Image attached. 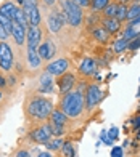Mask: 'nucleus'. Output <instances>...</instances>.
Masks as SVG:
<instances>
[{
  "label": "nucleus",
  "instance_id": "obj_45",
  "mask_svg": "<svg viewBox=\"0 0 140 157\" xmlns=\"http://www.w3.org/2000/svg\"><path fill=\"white\" fill-rule=\"evenodd\" d=\"M122 2H126V0H122Z\"/></svg>",
  "mask_w": 140,
  "mask_h": 157
},
{
  "label": "nucleus",
  "instance_id": "obj_10",
  "mask_svg": "<svg viewBox=\"0 0 140 157\" xmlns=\"http://www.w3.org/2000/svg\"><path fill=\"white\" fill-rule=\"evenodd\" d=\"M50 136H52V132H50V128H48V125L37 127L36 130L31 132V138L36 143H48L50 141Z\"/></svg>",
  "mask_w": 140,
  "mask_h": 157
},
{
  "label": "nucleus",
  "instance_id": "obj_5",
  "mask_svg": "<svg viewBox=\"0 0 140 157\" xmlns=\"http://www.w3.org/2000/svg\"><path fill=\"white\" fill-rule=\"evenodd\" d=\"M102 99V90L97 83L89 85L86 90V95H84V104H86L87 109H94L97 104L100 103Z\"/></svg>",
  "mask_w": 140,
  "mask_h": 157
},
{
  "label": "nucleus",
  "instance_id": "obj_35",
  "mask_svg": "<svg viewBox=\"0 0 140 157\" xmlns=\"http://www.w3.org/2000/svg\"><path fill=\"white\" fill-rule=\"evenodd\" d=\"M29 6H37V0H24L23 8H29Z\"/></svg>",
  "mask_w": 140,
  "mask_h": 157
},
{
  "label": "nucleus",
  "instance_id": "obj_36",
  "mask_svg": "<svg viewBox=\"0 0 140 157\" xmlns=\"http://www.w3.org/2000/svg\"><path fill=\"white\" fill-rule=\"evenodd\" d=\"M111 157H122V147H113Z\"/></svg>",
  "mask_w": 140,
  "mask_h": 157
},
{
  "label": "nucleus",
  "instance_id": "obj_41",
  "mask_svg": "<svg viewBox=\"0 0 140 157\" xmlns=\"http://www.w3.org/2000/svg\"><path fill=\"white\" fill-rule=\"evenodd\" d=\"M5 83H6V80H5V77H2V75H0V87H3Z\"/></svg>",
  "mask_w": 140,
  "mask_h": 157
},
{
  "label": "nucleus",
  "instance_id": "obj_24",
  "mask_svg": "<svg viewBox=\"0 0 140 157\" xmlns=\"http://www.w3.org/2000/svg\"><path fill=\"white\" fill-rule=\"evenodd\" d=\"M108 3H110V0H90V6H92V8H94L95 11L105 10Z\"/></svg>",
  "mask_w": 140,
  "mask_h": 157
},
{
  "label": "nucleus",
  "instance_id": "obj_22",
  "mask_svg": "<svg viewBox=\"0 0 140 157\" xmlns=\"http://www.w3.org/2000/svg\"><path fill=\"white\" fill-rule=\"evenodd\" d=\"M94 37L98 40V42H106L110 34L106 32V29H103V27H97V29L94 31Z\"/></svg>",
  "mask_w": 140,
  "mask_h": 157
},
{
  "label": "nucleus",
  "instance_id": "obj_12",
  "mask_svg": "<svg viewBox=\"0 0 140 157\" xmlns=\"http://www.w3.org/2000/svg\"><path fill=\"white\" fill-rule=\"evenodd\" d=\"M26 16H27V21H29V26H40V21H42V16H40V8L39 6H29V8H23Z\"/></svg>",
  "mask_w": 140,
  "mask_h": 157
},
{
  "label": "nucleus",
  "instance_id": "obj_8",
  "mask_svg": "<svg viewBox=\"0 0 140 157\" xmlns=\"http://www.w3.org/2000/svg\"><path fill=\"white\" fill-rule=\"evenodd\" d=\"M69 69V61L65 58H60V59H55L52 63H48L47 66V72L50 75H63Z\"/></svg>",
  "mask_w": 140,
  "mask_h": 157
},
{
  "label": "nucleus",
  "instance_id": "obj_44",
  "mask_svg": "<svg viewBox=\"0 0 140 157\" xmlns=\"http://www.w3.org/2000/svg\"><path fill=\"white\" fill-rule=\"evenodd\" d=\"M23 2H24V0H18V3H21V5H23Z\"/></svg>",
  "mask_w": 140,
  "mask_h": 157
},
{
  "label": "nucleus",
  "instance_id": "obj_20",
  "mask_svg": "<svg viewBox=\"0 0 140 157\" xmlns=\"http://www.w3.org/2000/svg\"><path fill=\"white\" fill-rule=\"evenodd\" d=\"M13 21H16V23H18L19 26H23L26 31L29 29V21H27V16H26V13H24V10H23V8H18L16 16H15V19H13Z\"/></svg>",
  "mask_w": 140,
  "mask_h": 157
},
{
  "label": "nucleus",
  "instance_id": "obj_9",
  "mask_svg": "<svg viewBox=\"0 0 140 157\" xmlns=\"http://www.w3.org/2000/svg\"><path fill=\"white\" fill-rule=\"evenodd\" d=\"M37 53H39L42 61H48L55 56V53H57V47H55V44L52 40H45L37 47Z\"/></svg>",
  "mask_w": 140,
  "mask_h": 157
},
{
  "label": "nucleus",
  "instance_id": "obj_6",
  "mask_svg": "<svg viewBox=\"0 0 140 157\" xmlns=\"http://www.w3.org/2000/svg\"><path fill=\"white\" fill-rule=\"evenodd\" d=\"M65 23H68V19H66V15L63 11H53L47 16V27L53 34L60 32Z\"/></svg>",
  "mask_w": 140,
  "mask_h": 157
},
{
  "label": "nucleus",
  "instance_id": "obj_13",
  "mask_svg": "<svg viewBox=\"0 0 140 157\" xmlns=\"http://www.w3.org/2000/svg\"><path fill=\"white\" fill-rule=\"evenodd\" d=\"M58 85H60V91L63 95L68 93V91H71L73 85H74V74H63L61 78L58 80Z\"/></svg>",
  "mask_w": 140,
  "mask_h": 157
},
{
  "label": "nucleus",
  "instance_id": "obj_17",
  "mask_svg": "<svg viewBox=\"0 0 140 157\" xmlns=\"http://www.w3.org/2000/svg\"><path fill=\"white\" fill-rule=\"evenodd\" d=\"M103 29H106L108 34H116L121 29V23L116 18H105L103 19Z\"/></svg>",
  "mask_w": 140,
  "mask_h": 157
},
{
  "label": "nucleus",
  "instance_id": "obj_29",
  "mask_svg": "<svg viewBox=\"0 0 140 157\" xmlns=\"http://www.w3.org/2000/svg\"><path fill=\"white\" fill-rule=\"evenodd\" d=\"M0 24H2V27L8 32V34H11V19H8V18H5L3 15H0Z\"/></svg>",
  "mask_w": 140,
  "mask_h": 157
},
{
  "label": "nucleus",
  "instance_id": "obj_31",
  "mask_svg": "<svg viewBox=\"0 0 140 157\" xmlns=\"http://www.w3.org/2000/svg\"><path fill=\"white\" fill-rule=\"evenodd\" d=\"M134 42H129L127 44V48H130V50H137L138 47H140V35H137L135 39H132Z\"/></svg>",
  "mask_w": 140,
  "mask_h": 157
},
{
  "label": "nucleus",
  "instance_id": "obj_4",
  "mask_svg": "<svg viewBox=\"0 0 140 157\" xmlns=\"http://www.w3.org/2000/svg\"><path fill=\"white\" fill-rule=\"evenodd\" d=\"M13 63H15V56L10 45L6 42H0V69L8 72L13 67Z\"/></svg>",
  "mask_w": 140,
  "mask_h": 157
},
{
  "label": "nucleus",
  "instance_id": "obj_16",
  "mask_svg": "<svg viewBox=\"0 0 140 157\" xmlns=\"http://www.w3.org/2000/svg\"><path fill=\"white\" fill-rule=\"evenodd\" d=\"M16 11H18V6L13 3V2H6V3H3L2 6H0V15H3L5 18H8L11 21L15 19Z\"/></svg>",
  "mask_w": 140,
  "mask_h": 157
},
{
  "label": "nucleus",
  "instance_id": "obj_25",
  "mask_svg": "<svg viewBox=\"0 0 140 157\" xmlns=\"http://www.w3.org/2000/svg\"><path fill=\"white\" fill-rule=\"evenodd\" d=\"M48 128H50L52 135H55V136H61V135L65 133V125H58V124L50 122L48 124Z\"/></svg>",
  "mask_w": 140,
  "mask_h": 157
},
{
  "label": "nucleus",
  "instance_id": "obj_32",
  "mask_svg": "<svg viewBox=\"0 0 140 157\" xmlns=\"http://www.w3.org/2000/svg\"><path fill=\"white\" fill-rule=\"evenodd\" d=\"M73 2L81 6V8H86V6H90V0H73Z\"/></svg>",
  "mask_w": 140,
  "mask_h": 157
},
{
  "label": "nucleus",
  "instance_id": "obj_21",
  "mask_svg": "<svg viewBox=\"0 0 140 157\" xmlns=\"http://www.w3.org/2000/svg\"><path fill=\"white\" fill-rule=\"evenodd\" d=\"M119 23H122V21L127 19V6H126V3H121L118 5V11H116V16H114Z\"/></svg>",
  "mask_w": 140,
  "mask_h": 157
},
{
  "label": "nucleus",
  "instance_id": "obj_2",
  "mask_svg": "<svg viewBox=\"0 0 140 157\" xmlns=\"http://www.w3.org/2000/svg\"><path fill=\"white\" fill-rule=\"evenodd\" d=\"M53 111V104L50 99L42 98V96H34L29 103H27V114L31 119L37 120H45L47 117H50V114Z\"/></svg>",
  "mask_w": 140,
  "mask_h": 157
},
{
  "label": "nucleus",
  "instance_id": "obj_19",
  "mask_svg": "<svg viewBox=\"0 0 140 157\" xmlns=\"http://www.w3.org/2000/svg\"><path fill=\"white\" fill-rule=\"evenodd\" d=\"M50 122L53 124H58V125H65L66 124V120H68V116L65 112H63L61 109H53L52 114H50Z\"/></svg>",
  "mask_w": 140,
  "mask_h": 157
},
{
  "label": "nucleus",
  "instance_id": "obj_15",
  "mask_svg": "<svg viewBox=\"0 0 140 157\" xmlns=\"http://www.w3.org/2000/svg\"><path fill=\"white\" fill-rule=\"evenodd\" d=\"M27 64H29L31 69H37L40 67L42 59L37 53V48H27Z\"/></svg>",
  "mask_w": 140,
  "mask_h": 157
},
{
  "label": "nucleus",
  "instance_id": "obj_39",
  "mask_svg": "<svg viewBox=\"0 0 140 157\" xmlns=\"http://www.w3.org/2000/svg\"><path fill=\"white\" fill-rule=\"evenodd\" d=\"M42 2H44L47 6H53L55 3H57V0H42Z\"/></svg>",
  "mask_w": 140,
  "mask_h": 157
},
{
  "label": "nucleus",
  "instance_id": "obj_46",
  "mask_svg": "<svg viewBox=\"0 0 140 157\" xmlns=\"http://www.w3.org/2000/svg\"><path fill=\"white\" fill-rule=\"evenodd\" d=\"M138 96H140V93H138Z\"/></svg>",
  "mask_w": 140,
  "mask_h": 157
},
{
  "label": "nucleus",
  "instance_id": "obj_38",
  "mask_svg": "<svg viewBox=\"0 0 140 157\" xmlns=\"http://www.w3.org/2000/svg\"><path fill=\"white\" fill-rule=\"evenodd\" d=\"M16 157H31V155H29L27 151H24V149H19V151L16 152Z\"/></svg>",
  "mask_w": 140,
  "mask_h": 157
},
{
  "label": "nucleus",
  "instance_id": "obj_33",
  "mask_svg": "<svg viewBox=\"0 0 140 157\" xmlns=\"http://www.w3.org/2000/svg\"><path fill=\"white\" fill-rule=\"evenodd\" d=\"M118 136H119V130H118L116 127H113V128L110 130V136H108V138H110L111 141H113V140H114V138H118Z\"/></svg>",
  "mask_w": 140,
  "mask_h": 157
},
{
  "label": "nucleus",
  "instance_id": "obj_3",
  "mask_svg": "<svg viewBox=\"0 0 140 157\" xmlns=\"http://www.w3.org/2000/svg\"><path fill=\"white\" fill-rule=\"evenodd\" d=\"M60 6H61V11L66 15V19H68V23L71 26L79 27L82 24V19H84L82 8L76 5L73 0H61Z\"/></svg>",
  "mask_w": 140,
  "mask_h": 157
},
{
  "label": "nucleus",
  "instance_id": "obj_1",
  "mask_svg": "<svg viewBox=\"0 0 140 157\" xmlns=\"http://www.w3.org/2000/svg\"><path fill=\"white\" fill-rule=\"evenodd\" d=\"M84 93L74 90V91H68L63 96L61 103H60V109L66 114L68 117H79L82 111H84Z\"/></svg>",
  "mask_w": 140,
  "mask_h": 157
},
{
  "label": "nucleus",
  "instance_id": "obj_18",
  "mask_svg": "<svg viewBox=\"0 0 140 157\" xmlns=\"http://www.w3.org/2000/svg\"><path fill=\"white\" fill-rule=\"evenodd\" d=\"M95 69H97V66H95V61L92 58H86L79 66V71L84 75H92L95 72Z\"/></svg>",
  "mask_w": 140,
  "mask_h": 157
},
{
  "label": "nucleus",
  "instance_id": "obj_43",
  "mask_svg": "<svg viewBox=\"0 0 140 157\" xmlns=\"http://www.w3.org/2000/svg\"><path fill=\"white\" fill-rule=\"evenodd\" d=\"M134 21H135V23H140V16H138L137 19H134Z\"/></svg>",
  "mask_w": 140,
  "mask_h": 157
},
{
  "label": "nucleus",
  "instance_id": "obj_40",
  "mask_svg": "<svg viewBox=\"0 0 140 157\" xmlns=\"http://www.w3.org/2000/svg\"><path fill=\"white\" fill-rule=\"evenodd\" d=\"M39 157H53V155H52L50 152H40V154H39Z\"/></svg>",
  "mask_w": 140,
  "mask_h": 157
},
{
  "label": "nucleus",
  "instance_id": "obj_7",
  "mask_svg": "<svg viewBox=\"0 0 140 157\" xmlns=\"http://www.w3.org/2000/svg\"><path fill=\"white\" fill-rule=\"evenodd\" d=\"M42 42V29L40 26H29L26 32V44L27 48H37Z\"/></svg>",
  "mask_w": 140,
  "mask_h": 157
},
{
  "label": "nucleus",
  "instance_id": "obj_37",
  "mask_svg": "<svg viewBox=\"0 0 140 157\" xmlns=\"http://www.w3.org/2000/svg\"><path fill=\"white\" fill-rule=\"evenodd\" d=\"M100 138H102L105 143H106V144H113V141H111V140L106 136V132H102V133H100Z\"/></svg>",
  "mask_w": 140,
  "mask_h": 157
},
{
  "label": "nucleus",
  "instance_id": "obj_14",
  "mask_svg": "<svg viewBox=\"0 0 140 157\" xmlns=\"http://www.w3.org/2000/svg\"><path fill=\"white\" fill-rule=\"evenodd\" d=\"M39 83H40V87H39L40 91H44V93H53V78L48 72L40 75Z\"/></svg>",
  "mask_w": 140,
  "mask_h": 157
},
{
  "label": "nucleus",
  "instance_id": "obj_30",
  "mask_svg": "<svg viewBox=\"0 0 140 157\" xmlns=\"http://www.w3.org/2000/svg\"><path fill=\"white\" fill-rule=\"evenodd\" d=\"M45 144H47L48 149H52V151H58V149H61V146H63V141L61 140H53L52 143H45Z\"/></svg>",
  "mask_w": 140,
  "mask_h": 157
},
{
  "label": "nucleus",
  "instance_id": "obj_34",
  "mask_svg": "<svg viewBox=\"0 0 140 157\" xmlns=\"http://www.w3.org/2000/svg\"><path fill=\"white\" fill-rule=\"evenodd\" d=\"M10 37V34L8 32H6L5 29H3V27H2V24H0V40H2V42H5L6 39H8Z\"/></svg>",
  "mask_w": 140,
  "mask_h": 157
},
{
  "label": "nucleus",
  "instance_id": "obj_23",
  "mask_svg": "<svg viewBox=\"0 0 140 157\" xmlns=\"http://www.w3.org/2000/svg\"><path fill=\"white\" fill-rule=\"evenodd\" d=\"M140 16V5H132L130 8H127V19L134 21Z\"/></svg>",
  "mask_w": 140,
  "mask_h": 157
},
{
  "label": "nucleus",
  "instance_id": "obj_42",
  "mask_svg": "<svg viewBox=\"0 0 140 157\" xmlns=\"http://www.w3.org/2000/svg\"><path fill=\"white\" fill-rule=\"evenodd\" d=\"M138 125H140V117H138V119L135 120V127H138Z\"/></svg>",
  "mask_w": 140,
  "mask_h": 157
},
{
  "label": "nucleus",
  "instance_id": "obj_26",
  "mask_svg": "<svg viewBox=\"0 0 140 157\" xmlns=\"http://www.w3.org/2000/svg\"><path fill=\"white\" fill-rule=\"evenodd\" d=\"M61 151H63V154H65V157H76V151H74L71 143H63Z\"/></svg>",
  "mask_w": 140,
  "mask_h": 157
},
{
  "label": "nucleus",
  "instance_id": "obj_28",
  "mask_svg": "<svg viewBox=\"0 0 140 157\" xmlns=\"http://www.w3.org/2000/svg\"><path fill=\"white\" fill-rule=\"evenodd\" d=\"M127 44H129V42L126 40L124 37H122V39H119V40H116V42H114V52H116V53L124 52V50L127 48Z\"/></svg>",
  "mask_w": 140,
  "mask_h": 157
},
{
  "label": "nucleus",
  "instance_id": "obj_11",
  "mask_svg": "<svg viewBox=\"0 0 140 157\" xmlns=\"http://www.w3.org/2000/svg\"><path fill=\"white\" fill-rule=\"evenodd\" d=\"M26 29L23 26H19L16 21H11V37H13V40L16 42V45H23L24 42H26Z\"/></svg>",
  "mask_w": 140,
  "mask_h": 157
},
{
  "label": "nucleus",
  "instance_id": "obj_27",
  "mask_svg": "<svg viewBox=\"0 0 140 157\" xmlns=\"http://www.w3.org/2000/svg\"><path fill=\"white\" fill-rule=\"evenodd\" d=\"M116 11H118V3H108L106 8L103 10V13H105V16H106V18H114Z\"/></svg>",
  "mask_w": 140,
  "mask_h": 157
}]
</instances>
